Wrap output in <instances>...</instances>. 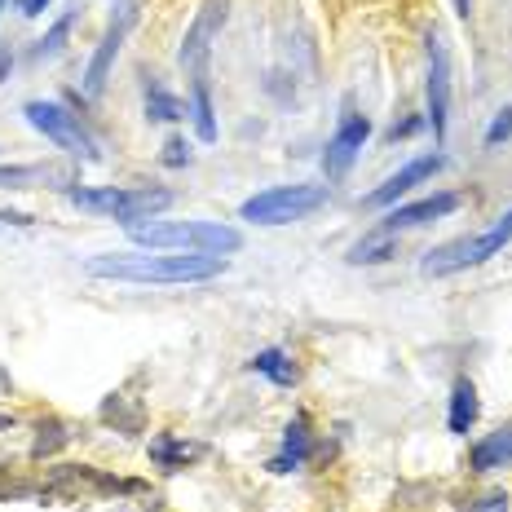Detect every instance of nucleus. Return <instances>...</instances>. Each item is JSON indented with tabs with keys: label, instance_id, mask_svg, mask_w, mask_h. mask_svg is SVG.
I'll use <instances>...</instances> for the list:
<instances>
[{
	"label": "nucleus",
	"instance_id": "f8f14e48",
	"mask_svg": "<svg viewBox=\"0 0 512 512\" xmlns=\"http://www.w3.org/2000/svg\"><path fill=\"white\" fill-rule=\"evenodd\" d=\"M173 208V190L168 186H128V199H124V208L115 212L111 221H120V226H142V221H151L159 217V212H168Z\"/></svg>",
	"mask_w": 512,
	"mask_h": 512
},
{
	"label": "nucleus",
	"instance_id": "f257e3e1",
	"mask_svg": "<svg viewBox=\"0 0 512 512\" xmlns=\"http://www.w3.org/2000/svg\"><path fill=\"white\" fill-rule=\"evenodd\" d=\"M89 279L106 283H142V287H181V283H208L226 274V256L212 252H98L84 261Z\"/></svg>",
	"mask_w": 512,
	"mask_h": 512
},
{
	"label": "nucleus",
	"instance_id": "473e14b6",
	"mask_svg": "<svg viewBox=\"0 0 512 512\" xmlns=\"http://www.w3.org/2000/svg\"><path fill=\"white\" fill-rule=\"evenodd\" d=\"M5 9H9V0H0V14H5Z\"/></svg>",
	"mask_w": 512,
	"mask_h": 512
},
{
	"label": "nucleus",
	"instance_id": "7c9ffc66",
	"mask_svg": "<svg viewBox=\"0 0 512 512\" xmlns=\"http://www.w3.org/2000/svg\"><path fill=\"white\" fill-rule=\"evenodd\" d=\"M9 67H14V53H9V45H0V80L9 76Z\"/></svg>",
	"mask_w": 512,
	"mask_h": 512
},
{
	"label": "nucleus",
	"instance_id": "412c9836",
	"mask_svg": "<svg viewBox=\"0 0 512 512\" xmlns=\"http://www.w3.org/2000/svg\"><path fill=\"white\" fill-rule=\"evenodd\" d=\"M195 455H204V446L181 442V437H173V433H159L155 442H151V460L159 468H186Z\"/></svg>",
	"mask_w": 512,
	"mask_h": 512
},
{
	"label": "nucleus",
	"instance_id": "f3484780",
	"mask_svg": "<svg viewBox=\"0 0 512 512\" xmlns=\"http://www.w3.org/2000/svg\"><path fill=\"white\" fill-rule=\"evenodd\" d=\"M309 451H314V446H309V420L296 415V420L283 429V451L270 460V473H296V468L309 460Z\"/></svg>",
	"mask_w": 512,
	"mask_h": 512
},
{
	"label": "nucleus",
	"instance_id": "bb28decb",
	"mask_svg": "<svg viewBox=\"0 0 512 512\" xmlns=\"http://www.w3.org/2000/svg\"><path fill=\"white\" fill-rule=\"evenodd\" d=\"M464 512H508V495H504V490H490V495L473 499Z\"/></svg>",
	"mask_w": 512,
	"mask_h": 512
},
{
	"label": "nucleus",
	"instance_id": "f03ea898",
	"mask_svg": "<svg viewBox=\"0 0 512 512\" xmlns=\"http://www.w3.org/2000/svg\"><path fill=\"white\" fill-rule=\"evenodd\" d=\"M133 248H151V252H212V256H230L243 248V234L221 221H142L128 226Z\"/></svg>",
	"mask_w": 512,
	"mask_h": 512
},
{
	"label": "nucleus",
	"instance_id": "b1692460",
	"mask_svg": "<svg viewBox=\"0 0 512 512\" xmlns=\"http://www.w3.org/2000/svg\"><path fill=\"white\" fill-rule=\"evenodd\" d=\"M62 442H67V429H62L58 420H49V424H40V437H36V446H31V455L45 460V455H53Z\"/></svg>",
	"mask_w": 512,
	"mask_h": 512
},
{
	"label": "nucleus",
	"instance_id": "2eb2a0df",
	"mask_svg": "<svg viewBox=\"0 0 512 512\" xmlns=\"http://www.w3.org/2000/svg\"><path fill=\"white\" fill-rule=\"evenodd\" d=\"M468 468H473V473L512 468V424H504V429H495V433H486L482 442H473V451H468Z\"/></svg>",
	"mask_w": 512,
	"mask_h": 512
},
{
	"label": "nucleus",
	"instance_id": "aec40b11",
	"mask_svg": "<svg viewBox=\"0 0 512 512\" xmlns=\"http://www.w3.org/2000/svg\"><path fill=\"white\" fill-rule=\"evenodd\" d=\"M389 256H398V239H393V234H384V230H371L367 239H358L354 248L345 252V261L349 265H384Z\"/></svg>",
	"mask_w": 512,
	"mask_h": 512
},
{
	"label": "nucleus",
	"instance_id": "4be33fe9",
	"mask_svg": "<svg viewBox=\"0 0 512 512\" xmlns=\"http://www.w3.org/2000/svg\"><path fill=\"white\" fill-rule=\"evenodd\" d=\"M71 27H76V14H62L58 23H53V27L45 31V40H36V49H31V58H36V62H53L62 49H67Z\"/></svg>",
	"mask_w": 512,
	"mask_h": 512
},
{
	"label": "nucleus",
	"instance_id": "c85d7f7f",
	"mask_svg": "<svg viewBox=\"0 0 512 512\" xmlns=\"http://www.w3.org/2000/svg\"><path fill=\"white\" fill-rule=\"evenodd\" d=\"M49 5H53V0H18V14H23V18H40Z\"/></svg>",
	"mask_w": 512,
	"mask_h": 512
},
{
	"label": "nucleus",
	"instance_id": "39448f33",
	"mask_svg": "<svg viewBox=\"0 0 512 512\" xmlns=\"http://www.w3.org/2000/svg\"><path fill=\"white\" fill-rule=\"evenodd\" d=\"M23 115H27V124L36 128L40 137H49L58 151H67V155H76L84 159V164H98V142L89 137V128L80 124V115H71L62 102H27L23 106Z\"/></svg>",
	"mask_w": 512,
	"mask_h": 512
},
{
	"label": "nucleus",
	"instance_id": "393cba45",
	"mask_svg": "<svg viewBox=\"0 0 512 512\" xmlns=\"http://www.w3.org/2000/svg\"><path fill=\"white\" fill-rule=\"evenodd\" d=\"M190 159H195V151H190V142H186V137H168V142H164V151H159V164H164V168H190Z\"/></svg>",
	"mask_w": 512,
	"mask_h": 512
},
{
	"label": "nucleus",
	"instance_id": "dca6fc26",
	"mask_svg": "<svg viewBox=\"0 0 512 512\" xmlns=\"http://www.w3.org/2000/svg\"><path fill=\"white\" fill-rule=\"evenodd\" d=\"M128 199V186H67V204L93 217H115Z\"/></svg>",
	"mask_w": 512,
	"mask_h": 512
},
{
	"label": "nucleus",
	"instance_id": "2f4dec72",
	"mask_svg": "<svg viewBox=\"0 0 512 512\" xmlns=\"http://www.w3.org/2000/svg\"><path fill=\"white\" fill-rule=\"evenodd\" d=\"M451 5H455V14H460L464 23H468V18H473V0H451Z\"/></svg>",
	"mask_w": 512,
	"mask_h": 512
},
{
	"label": "nucleus",
	"instance_id": "6ab92c4d",
	"mask_svg": "<svg viewBox=\"0 0 512 512\" xmlns=\"http://www.w3.org/2000/svg\"><path fill=\"white\" fill-rule=\"evenodd\" d=\"M186 102L177 98V93H168L164 84H155V80H146V120H155V124H177V120H186Z\"/></svg>",
	"mask_w": 512,
	"mask_h": 512
},
{
	"label": "nucleus",
	"instance_id": "6e6552de",
	"mask_svg": "<svg viewBox=\"0 0 512 512\" xmlns=\"http://www.w3.org/2000/svg\"><path fill=\"white\" fill-rule=\"evenodd\" d=\"M230 18V0H204L195 14V23L186 27V36H181V71L186 76H199V71H208V58H212V40L221 36V27H226Z\"/></svg>",
	"mask_w": 512,
	"mask_h": 512
},
{
	"label": "nucleus",
	"instance_id": "423d86ee",
	"mask_svg": "<svg viewBox=\"0 0 512 512\" xmlns=\"http://www.w3.org/2000/svg\"><path fill=\"white\" fill-rule=\"evenodd\" d=\"M111 9H115L111 27H106V36L98 40V49H93L89 67H84V93H89V98H98L106 89V80H111V67H115V58H120L128 31H133L137 18H142V0H115Z\"/></svg>",
	"mask_w": 512,
	"mask_h": 512
},
{
	"label": "nucleus",
	"instance_id": "7ed1b4c3",
	"mask_svg": "<svg viewBox=\"0 0 512 512\" xmlns=\"http://www.w3.org/2000/svg\"><path fill=\"white\" fill-rule=\"evenodd\" d=\"M508 243H512V208L499 212L482 234H464V239H451V243H442V248H433L420 261V274L424 279H446V274L473 270V265H486L490 256H499Z\"/></svg>",
	"mask_w": 512,
	"mask_h": 512
},
{
	"label": "nucleus",
	"instance_id": "0eeeda50",
	"mask_svg": "<svg viewBox=\"0 0 512 512\" xmlns=\"http://www.w3.org/2000/svg\"><path fill=\"white\" fill-rule=\"evenodd\" d=\"M424 49H429V80H424V102H429V115L424 124L433 128V142H446V120H451V58H446V40L442 31H429L424 36Z\"/></svg>",
	"mask_w": 512,
	"mask_h": 512
},
{
	"label": "nucleus",
	"instance_id": "ddd939ff",
	"mask_svg": "<svg viewBox=\"0 0 512 512\" xmlns=\"http://www.w3.org/2000/svg\"><path fill=\"white\" fill-rule=\"evenodd\" d=\"M186 111H190V124H195L199 142H204V146L217 142V106H212V80H208V71L190 76V102H186Z\"/></svg>",
	"mask_w": 512,
	"mask_h": 512
},
{
	"label": "nucleus",
	"instance_id": "c756f323",
	"mask_svg": "<svg viewBox=\"0 0 512 512\" xmlns=\"http://www.w3.org/2000/svg\"><path fill=\"white\" fill-rule=\"evenodd\" d=\"M0 221H9V226H36L27 212H14V208H0Z\"/></svg>",
	"mask_w": 512,
	"mask_h": 512
},
{
	"label": "nucleus",
	"instance_id": "9b49d317",
	"mask_svg": "<svg viewBox=\"0 0 512 512\" xmlns=\"http://www.w3.org/2000/svg\"><path fill=\"white\" fill-rule=\"evenodd\" d=\"M460 208V195L455 190H442V195L429 199H415V204H393V212L380 221L384 234H398V230H415V226H429V221H442Z\"/></svg>",
	"mask_w": 512,
	"mask_h": 512
},
{
	"label": "nucleus",
	"instance_id": "a211bd4d",
	"mask_svg": "<svg viewBox=\"0 0 512 512\" xmlns=\"http://www.w3.org/2000/svg\"><path fill=\"white\" fill-rule=\"evenodd\" d=\"M248 367L256 371V376H265L270 384H279V389H292L296 380H301V371H296V362L287 349H261V354H252Z\"/></svg>",
	"mask_w": 512,
	"mask_h": 512
},
{
	"label": "nucleus",
	"instance_id": "a878e982",
	"mask_svg": "<svg viewBox=\"0 0 512 512\" xmlns=\"http://www.w3.org/2000/svg\"><path fill=\"white\" fill-rule=\"evenodd\" d=\"M508 137H512V102H508L504 111L495 115V120H490V128H486V137H482V142H486V151H495V146H504Z\"/></svg>",
	"mask_w": 512,
	"mask_h": 512
},
{
	"label": "nucleus",
	"instance_id": "5701e85b",
	"mask_svg": "<svg viewBox=\"0 0 512 512\" xmlns=\"http://www.w3.org/2000/svg\"><path fill=\"white\" fill-rule=\"evenodd\" d=\"M40 177H49V168H36V164H0V190H31Z\"/></svg>",
	"mask_w": 512,
	"mask_h": 512
},
{
	"label": "nucleus",
	"instance_id": "cd10ccee",
	"mask_svg": "<svg viewBox=\"0 0 512 512\" xmlns=\"http://www.w3.org/2000/svg\"><path fill=\"white\" fill-rule=\"evenodd\" d=\"M424 128V120L420 115H411V120H402V124H393L389 133H384V142H402V137H411V133H420Z\"/></svg>",
	"mask_w": 512,
	"mask_h": 512
},
{
	"label": "nucleus",
	"instance_id": "1a4fd4ad",
	"mask_svg": "<svg viewBox=\"0 0 512 512\" xmlns=\"http://www.w3.org/2000/svg\"><path fill=\"white\" fill-rule=\"evenodd\" d=\"M367 142H371V120L362 111H354V102H345L336 133L327 137V151H323V173H327V181L345 177L349 168L358 164V155H362V146H367Z\"/></svg>",
	"mask_w": 512,
	"mask_h": 512
},
{
	"label": "nucleus",
	"instance_id": "4468645a",
	"mask_svg": "<svg viewBox=\"0 0 512 512\" xmlns=\"http://www.w3.org/2000/svg\"><path fill=\"white\" fill-rule=\"evenodd\" d=\"M477 415H482V398H477V384L460 376L451 384V407H446V429L455 437H468L477 424Z\"/></svg>",
	"mask_w": 512,
	"mask_h": 512
},
{
	"label": "nucleus",
	"instance_id": "9d476101",
	"mask_svg": "<svg viewBox=\"0 0 512 512\" xmlns=\"http://www.w3.org/2000/svg\"><path fill=\"white\" fill-rule=\"evenodd\" d=\"M442 168H446V155H420V159H411V164H402L398 173L384 181V186L371 190V195L362 199V208H393L402 195H411L420 181H433Z\"/></svg>",
	"mask_w": 512,
	"mask_h": 512
},
{
	"label": "nucleus",
	"instance_id": "20e7f679",
	"mask_svg": "<svg viewBox=\"0 0 512 512\" xmlns=\"http://www.w3.org/2000/svg\"><path fill=\"white\" fill-rule=\"evenodd\" d=\"M327 186H314V181H296V186H270L256 190L252 199L239 204V217L252 221V226H292V221L314 217L318 208H327Z\"/></svg>",
	"mask_w": 512,
	"mask_h": 512
}]
</instances>
